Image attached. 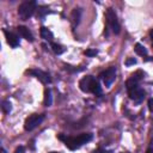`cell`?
I'll use <instances>...</instances> for the list:
<instances>
[{"label":"cell","instance_id":"cell-7","mask_svg":"<svg viewBox=\"0 0 153 153\" xmlns=\"http://www.w3.org/2000/svg\"><path fill=\"white\" fill-rule=\"evenodd\" d=\"M128 94H129V98L131 100H134L135 103H141L146 96V92L141 87H139V85H137V86L128 90Z\"/></svg>","mask_w":153,"mask_h":153},{"label":"cell","instance_id":"cell-5","mask_svg":"<svg viewBox=\"0 0 153 153\" xmlns=\"http://www.w3.org/2000/svg\"><path fill=\"white\" fill-rule=\"evenodd\" d=\"M44 120V115H38V114H32L30 115L25 122H24V129L26 131H31L33 130L38 124L42 123V121Z\"/></svg>","mask_w":153,"mask_h":153},{"label":"cell","instance_id":"cell-3","mask_svg":"<svg viewBox=\"0 0 153 153\" xmlns=\"http://www.w3.org/2000/svg\"><path fill=\"white\" fill-rule=\"evenodd\" d=\"M105 18H106V31L105 35L108 36V29H111V31L114 33H120V23L117 19V16L115 13V11L112 8H108L106 13H105Z\"/></svg>","mask_w":153,"mask_h":153},{"label":"cell","instance_id":"cell-13","mask_svg":"<svg viewBox=\"0 0 153 153\" xmlns=\"http://www.w3.org/2000/svg\"><path fill=\"white\" fill-rule=\"evenodd\" d=\"M134 49H135V53H136L137 55H140V56H146V55H147V49H146L141 43H136Z\"/></svg>","mask_w":153,"mask_h":153},{"label":"cell","instance_id":"cell-23","mask_svg":"<svg viewBox=\"0 0 153 153\" xmlns=\"http://www.w3.org/2000/svg\"><path fill=\"white\" fill-rule=\"evenodd\" d=\"M23 152H24V147H23V146H19V147L16 149L14 153H23Z\"/></svg>","mask_w":153,"mask_h":153},{"label":"cell","instance_id":"cell-4","mask_svg":"<svg viewBox=\"0 0 153 153\" xmlns=\"http://www.w3.org/2000/svg\"><path fill=\"white\" fill-rule=\"evenodd\" d=\"M35 11H36V2L35 1H29V0L24 1L18 7V14L24 20H26L30 17H32Z\"/></svg>","mask_w":153,"mask_h":153},{"label":"cell","instance_id":"cell-9","mask_svg":"<svg viewBox=\"0 0 153 153\" xmlns=\"http://www.w3.org/2000/svg\"><path fill=\"white\" fill-rule=\"evenodd\" d=\"M4 33H5V37H6V42L8 43L10 47L12 48H17L19 45V37L13 33V32H10L7 30H4Z\"/></svg>","mask_w":153,"mask_h":153},{"label":"cell","instance_id":"cell-27","mask_svg":"<svg viewBox=\"0 0 153 153\" xmlns=\"http://www.w3.org/2000/svg\"><path fill=\"white\" fill-rule=\"evenodd\" d=\"M50 153H57V152H50Z\"/></svg>","mask_w":153,"mask_h":153},{"label":"cell","instance_id":"cell-17","mask_svg":"<svg viewBox=\"0 0 153 153\" xmlns=\"http://www.w3.org/2000/svg\"><path fill=\"white\" fill-rule=\"evenodd\" d=\"M130 78H133V79L136 80V81H140V80L143 78V72H142V71H136L135 73H133V74L130 75Z\"/></svg>","mask_w":153,"mask_h":153},{"label":"cell","instance_id":"cell-12","mask_svg":"<svg viewBox=\"0 0 153 153\" xmlns=\"http://www.w3.org/2000/svg\"><path fill=\"white\" fill-rule=\"evenodd\" d=\"M50 47H51L53 51H54L56 55H61V54H63V53H65V48H63L61 44H57V43L51 42V43H50Z\"/></svg>","mask_w":153,"mask_h":153},{"label":"cell","instance_id":"cell-1","mask_svg":"<svg viewBox=\"0 0 153 153\" xmlns=\"http://www.w3.org/2000/svg\"><path fill=\"white\" fill-rule=\"evenodd\" d=\"M59 139L62 140L65 142V145L71 151H75L78 148H80L82 145H85L88 141H91L92 140V134L91 133H84V134H80L78 136H65V135L60 134Z\"/></svg>","mask_w":153,"mask_h":153},{"label":"cell","instance_id":"cell-24","mask_svg":"<svg viewBox=\"0 0 153 153\" xmlns=\"http://www.w3.org/2000/svg\"><path fill=\"white\" fill-rule=\"evenodd\" d=\"M149 36H151V38H152V42H153V29L151 30V32H149Z\"/></svg>","mask_w":153,"mask_h":153},{"label":"cell","instance_id":"cell-28","mask_svg":"<svg viewBox=\"0 0 153 153\" xmlns=\"http://www.w3.org/2000/svg\"><path fill=\"white\" fill-rule=\"evenodd\" d=\"M123 153H128V152H123Z\"/></svg>","mask_w":153,"mask_h":153},{"label":"cell","instance_id":"cell-25","mask_svg":"<svg viewBox=\"0 0 153 153\" xmlns=\"http://www.w3.org/2000/svg\"><path fill=\"white\" fill-rule=\"evenodd\" d=\"M146 153H153V148H148Z\"/></svg>","mask_w":153,"mask_h":153},{"label":"cell","instance_id":"cell-6","mask_svg":"<svg viewBox=\"0 0 153 153\" xmlns=\"http://www.w3.org/2000/svg\"><path fill=\"white\" fill-rule=\"evenodd\" d=\"M99 76H100V79L103 80L104 85H105L106 87H110L111 84H112V82L115 81V79H116V68H115V67H110V68H108L106 71L102 72V73L99 74Z\"/></svg>","mask_w":153,"mask_h":153},{"label":"cell","instance_id":"cell-22","mask_svg":"<svg viewBox=\"0 0 153 153\" xmlns=\"http://www.w3.org/2000/svg\"><path fill=\"white\" fill-rule=\"evenodd\" d=\"M93 153H110V152L106 151V149H104V148H98V149H96Z\"/></svg>","mask_w":153,"mask_h":153},{"label":"cell","instance_id":"cell-14","mask_svg":"<svg viewBox=\"0 0 153 153\" xmlns=\"http://www.w3.org/2000/svg\"><path fill=\"white\" fill-rule=\"evenodd\" d=\"M51 103H53V100H51V91H50V88H47L45 92H44V105L45 106H50Z\"/></svg>","mask_w":153,"mask_h":153},{"label":"cell","instance_id":"cell-16","mask_svg":"<svg viewBox=\"0 0 153 153\" xmlns=\"http://www.w3.org/2000/svg\"><path fill=\"white\" fill-rule=\"evenodd\" d=\"M1 109H2V111H4L5 114H10L11 110H12V105H11V103H10L8 100H4V102L1 103Z\"/></svg>","mask_w":153,"mask_h":153},{"label":"cell","instance_id":"cell-2","mask_svg":"<svg viewBox=\"0 0 153 153\" xmlns=\"http://www.w3.org/2000/svg\"><path fill=\"white\" fill-rule=\"evenodd\" d=\"M79 87L82 92H92L96 96L102 94V88L99 86V82L92 76V75H86L79 81Z\"/></svg>","mask_w":153,"mask_h":153},{"label":"cell","instance_id":"cell-11","mask_svg":"<svg viewBox=\"0 0 153 153\" xmlns=\"http://www.w3.org/2000/svg\"><path fill=\"white\" fill-rule=\"evenodd\" d=\"M39 33H41V37H42L43 39L49 41V42L51 43V41H53V38H54V35H53V32H51L48 27L42 26V27H41V30H39Z\"/></svg>","mask_w":153,"mask_h":153},{"label":"cell","instance_id":"cell-26","mask_svg":"<svg viewBox=\"0 0 153 153\" xmlns=\"http://www.w3.org/2000/svg\"><path fill=\"white\" fill-rule=\"evenodd\" d=\"M1 153H6V151H5L4 148H1Z\"/></svg>","mask_w":153,"mask_h":153},{"label":"cell","instance_id":"cell-20","mask_svg":"<svg viewBox=\"0 0 153 153\" xmlns=\"http://www.w3.org/2000/svg\"><path fill=\"white\" fill-rule=\"evenodd\" d=\"M136 63V60L134 59V57H130V59H128L127 61H126V66H131V65H135Z\"/></svg>","mask_w":153,"mask_h":153},{"label":"cell","instance_id":"cell-21","mask_svg":"<svg viewBox=\"0 0 153 153\" xmlns=\"http://www.w3.org/2000/svg\"><path fill=\"white\" fill-rule=\"evenodd\" d=\"M148 109H149L151 112H153V98L148 99Z\"/></svg>","mask_w":153,"mask_h":153},{"label":"cell","instance_id":"cell-18","mask_svg":"<svg viewBox=\"0 0 153 153\" xmlns=\"http://www.w3.org/2000/svg\"><path fill=\"white\" fill-rule=\"evenodd\" d=\"M47 13H49L48 8H45V7H38V10H37V17L43 18V17H44Z\"/></svg>","mask_w":153,"mask_h":153},{"label":"cell","instance_id":"cell-10","mask_svg":"<svg viewBox=\"0 0 153 153\" xmlns=\"http://www.w3.org/2000/svg\"><path fill=\"white\" fill-rule=\"evenodd\" d=\"M17 30H18L19 35H20L23 38H25V39L29 41V42H33V36H32L31 31H30L26 26H24V25H19V26L17 27Z\"/></svg>","mask_w":153,"mask_h":153},{"label":"cell","instance_id":"cell-19","mask_svg":"<svg viewBox=\"0 0 153 153\" xmlns=\"http://www.w3.org/2000/svg\"><path fill=\"white\" fill-rule=\"evenodd\" d=\"M97 54H98V51H97L96 49H87V50L85 51V55L88 56V57H93V56H96Z\"/></svg>","mask_w":153,"mask_h":153},{"label":"cell","instance_id":"cell-8","mask_svg":"<svg viewBox=\"0 0 153 153\" xmlns=\"http://www.w3.org/2000/svg\"><path fill=\"white\" fill-rule=\"evenodd\" d=\"M27 74H31L33 76H36L39 81H42L43 84H50L51 82V79H50V75L47 73V72H43L41 69H29L26 71Z\"/></svg>","mask_w":153,"mask_h":153},{"label":"cell","instance_id":"cell-15","mask_svg":"<svg viewBox=\"0 0 153 153\" xmlns=\"http://www.w3.org/2000/svg\"><path fill=\"white\" fill-rule=\"evenodd\" d=\"M80 16H81V10H80V8H74L73 12H72V18H73L74 24H79V22H80Z\"/></svg>","mask_w":153,"mask_h":153}]
</instances>
